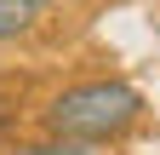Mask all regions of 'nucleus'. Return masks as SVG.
Wrapping results in <instances>:
<instances>
[{"instance_id": "1", "label": "nucleus", "mask_w": 160, "mask_h": 155, "mask_svg": "<svg viewBox=\"0 0 160 155\" xmlns=\"http://www.w3.org/2000/svg\"><path fill=\"white\" fill-rule=\"evenodd\" d=\"M40 115H46V132H57V138L103 144V138L132 132V121L143 115V92L126 81H80L69 92H57Z\"/></svg>"}, {"instance_id": "2", "label": "nucleus", "mask_w": 160, "mask_h": 155, "mask_svg": "<svg viewBox=\"0 0 160 155\" xmlns=\"http://www.w3.org/2000/svg\"><path fill=\"white\" fill-rule=\"evenodd\" d=\"M46 17V0H0V40H17Z\"/></svg>"}, {"instance_id": "3", "label": "nucleus", "mask_w": 160, "mask_h": 155, "mask_svg": "<svg viewBox=\"0 0 160 155\" xmlns=\"http://www.w3.org/2000/svg\"><path fill=\"white\" fill-rule=\"evenodd\" d=\"M6 155H97V144H86V138H57V132H52L46 144H17Z\"/></svg>"}, {"instance_id": "4", "label": "nucleus", "mask_w": 160, "mask_h": 155, "mask_svg": "<svg viewBox=\"0 0 160 155\" xmlns=\"http://www.w3.org/2000/svg\"><path fill=\"white\" fill-rule=\"evenodd\" d=\"M12 115H17V104H12V92H0V138H6V126H12Z\"/></svg>"}]
</instances>
